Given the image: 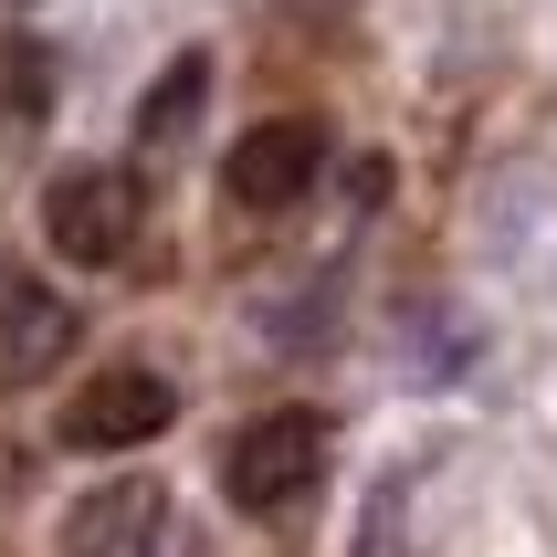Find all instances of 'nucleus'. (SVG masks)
Masks as SVG:
<instances>
[{
  "label": "nucleus",
  "instance_id": "nucleus-3",
  "mask_svg": "<svg viewBox=\"0 0 557 557\" xmlns=\"http://www.w3.org/2000/svg\"><path fill=\"white\" fill-rule=\"evenodd\" d=\"M315 169H326V137H315L306 116H274V126H252L243 148L221 158V189H232V211H295L315 189Z\"/></svg>",
  "mask_w": 557,
  "mask_h": 557
},
{
  "label": "nucleus",
  "instance_id": "nucleus-7",
  "mask_svg": "<svg viewBox=\"0 0 557 557\" xmlns=\"http://www.w3.org/2000/svg\"><path fill=\"white\" fill-rule=\"evenodd\" d=\"M200 95H211V63L180 53V63L148 85V106H137V148H180V126L200 116Z\"/></svg>",
  "mask_w": 557,
  "mask_h": 557
},
{
  "label": "nucleus",
  "instance_id": "nucleus-6",
  "mask_svg": "<svg viewBox=\"0 0 557 557\" xmlns=\"http://www.w3.org/2000/svg\"><path fill=\"white\" fill-rule=\"evenodd\" d=\"M63 347H74V315H63L53 284H0V389H22V379H53Z\"/></svg>",
  "mask_w": 557,
  "mask_h": 557
},
{
  "label": "nucleus",
  "instance_id": "nucleus-4",
  "mask_svg": "<svg viewBox=\"0 0 557 557\" xmlns=\"http://www.w3.org/2000/svg\"><path fill=\"white\" fill-rule=\"evenodd\" d=\"M42 232L63 243V263H116L137 243V189L106 180V169H63L53 200H42Z\"/></svg>",
  "mask_w": 557,
  "mask_h": 557
},
{
  "label": "nucleus",
  "instance_id": "nucleus-2",
  "mask_svg": "<svg viewBox=\"0 0 557 557\" xmlns=\"http://www.w3.org/2000/svg\"><path fill=\"white\" fill-rule=\"evenodd\" d=\"M180 421V389L158 369H106V379H85L74 400H63V442L74 453H137V442H158Z\"/></svg>",
  "mask_w": 557,
  "mask_h": 557
},
{
  "label": "nucleus",
  "instance_id": "nucleus-5",
  "mask_svg": "<svg viewBox=\"0 0 557 557\" xmlns=\"http://www.w3.org/2000/svg\"><path fill=\"white\" fill-rule=\"evenodd\" d=\"M158 527H169V505H158V484H95L74 516H63L53 557H148Z\"/></svg>",
  "mask_w": 557,
  "mask_h": 557
},
{
  "label": "nucleus",
  "instance_id": "nucleus-1",
  "mask_svg": "<svg viewBox=\"0 0 557 557\" xmlns=\"http://www.w3.org/2000/svg\"><path fill=\"white\" fill-rule=\"evenodd\" d=\"M221 484L243 516H274V505H306L326 484V432H315L306 410H274V421H243L232 453H221Z\"/></svg>",
  "mask_w": 557,
  "mask_h": 557
}]
</instances>
